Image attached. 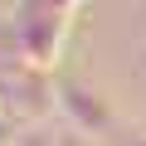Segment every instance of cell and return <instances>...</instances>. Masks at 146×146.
<instances>
[{
	"mask_svg": "<svg viewBox=\"0 0 146 146\" xmlns=\"http://www.w3.org/2000/svg\"><path fill=\"white\" fill-rule=\"evenodd\" d=\"M73 10H78V0H20L15 5V39H20V49L34 68L58 63Z\"/></svg>",
	"mask_w": 146,
	"mask_h": 146,
	"instance_id": "6da1fadb",
	"label": "cell"
},
{
	"mask_svg": "<svg viewBox=\"0 0 146 146\" xmlns=\"http://www.w3.org/2000/svg\"><path fill=\"white\" fill-rule=\"evenodd\" d=\"M58 102H63V112L73 117L78 136H93V131H107V127H112V117H107L102 98H98V93H88V88H78V83H63Z\"/></svg>",
	"mask_w": 146,
	"mask_h": 146,
	"instance_id": "7a4b0ae2",
	"label": "cell"
}]
</instances>
